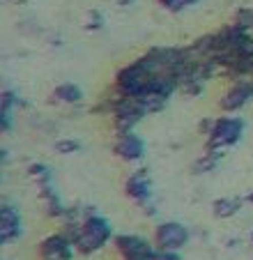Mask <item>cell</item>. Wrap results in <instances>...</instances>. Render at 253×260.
Masks as SVG:
<instances>
[{
    "label": "cell",
    "mask_w": 253,
    "mask_h": 260,
    "mask_svg": "<svg viewBox=\"0 0 253 260\" xmlns=\"http://www.w3.org/2000/svg\"><path fill=\"white\" fill-rule=\"evenodd\" d=\"M108 235H111V228L104 219L99 216H90L81 223V231H78V237H76V246L85 253L90 251H97L99 246L106 244Z\"/></svg>",
    "instance_id": "cell-1"
},
{
    "label": "cell",
    "mask_w": 253,
    "mask_h": 260,
    "mask_svg": "<svg viewBox=\"0 0 253 260\" xmlns=\"http://www.w3.org/2000/svg\"><path fill=\"white\" fill-rule=\"evenodd\" d=\"M242 136V122L233 118H224L216 120L212 124V132H209V147H221V145H233L237 138Z\"/></svg>",
    "instance_id": "cell-2"
},
{
    "label": "cell",
    "mask_w": 253,
    "mask_h": 260,
    "mask_svg": "<svg viewBox=\"0 0 253 260\" xmlns=\"http://www.w3.org/2000/svg\"><path fill=\"white\" fill-rule=\"evenodd\" d=\"M186 240H189V231H186L184 226H180V223H175V221L161 223V226L156 228V242H159V246L166 251L180 249L182 244H186Z\"/></svg>",
    "instance_id": "cell-3"
},
{
    "label": "cell",
    "mask_w": 253,
    "mask_h": 260,
    "mask_svg": "<svg viewBox=\"0 0 253 260\" xmlns=\"http://www.w3.org/2000/svg\"><path fill=\"white\" fill-rule=\"evenodd\" d=\"M117 249L122 251V255L126 260H145L152 253V246L143 237H136V235L117 237Z\"/></svg>",
    "instance_id": "cell-4"
},
{
    "label": "cell",
    "mask_w": 253,
    "mask_h": 260,
    "mask_svg": "<svg viewBox=\"0 0 253 260\" xmlns=\"http://www.w3.org/2000/svg\"><path fill=\"white\" fill-rule=\"evenodd\" d=\"M42 255H44V260H69V255H72V242L65 235H51L42 244Z\"/></svg>",
    "instance_id": "cell-5"
},
{
    "label": "cell",
    "mask_w": 253,
    "mask_h": 260,
    "mask_svg": "<svg viewBox=\"0 0 253 260\" xmlns=\"http://www.w3.org/2000/svg\"><path fill=\"white\" fill-rule=\"evenodd\" d=\"M251 97H253V83H248V81H239L237 85H233V88L226 92L224 108H228V111H235V108L244 106V104H246Z\"/></svg>",
    "instance_id": "cell-6"
},
{
    "label": "cell",
    "mask_w": 253,
    "mask_h": 260,
    "mask_svg": "<svg viewBox=\"0 0 253 260\" xmlns=\"http://www.w3.org/2000/svg\"><path fill=\"white\" fill-rule=\"evenodd\" d=\"M115 152L120 154L122 159H126V161H134V159H138L143 154V143L138 141L132 132L122 134L120 141H117V145H115Z\"/></svg>",
    "instance_id": "cell-7"
},
{
    "label": "cell",
    "mask_w": 253,
    "mask_h": 260,
    "mask_svg": "<svg viewBox=\"0 0 253 260\" xmlns=\"http://www.w3.org/2000/svg\"><path fill=\"white\" fill-rule=\"evenodd\" d=\"M19 231H21L19 214H16L10 205H5L3 212H0V233H3V240L12 242V237L19 235Z\"/></svg>",
    "instance_id": "cell-8"
},
{
    "label": "cell",
    "mask_w": 253,
    "mask_h": 260,
    "mask_svg": "<svg viewBox=\"0 0 253 260\" xmlns=\"http://www.w3.org/2000/svg\"><path fill=\"white\" fill-rule=\"evenodd\" d=\"M126 193L132 198H136V201H147L150 198V182L145 180L143 173H136L132 180L126 182Z\"/></svg>",
    "instance_id": "cell-9"
},
{
    "label": "cell",
    "mask_w": 253,
    "mask_h": 260,
    "mask_svg": "<svg viewBox=\"0 0 253 260\" xmlns=\"http://www.w3.org/2000/svg\"><path fill=\"white\" fill-rule=\"evenodd\" d=\"M55 99H60V102H78L81 99V90L72 83H65L60 88H55Z\"/></svg>",
    "instance_id": "cell-10"
},
{
    "label": "cell",
    "mask_w": 253,
    "mask_h": 260,
    "mask_svg": "<svg viewBox=\"0 0 253 260\" xmlns=\"http://www.w3.org/2000/svg\"><path fill=\"white\" fill-rule=\"evenodd\" d=\"M237 210H239V201H216L214 203V214L216 216H230Z\"/></svg>",
    "instance_id": "cell-11"
},
{
    "label": "cell",
    "mask_w": 253,
    "mask_h": 260,
    "mask_svg": "<svg viewBox=\"0 0 253 260\" xmlns=\"http://www.w3.org/2000/svg\"><path fill=\"white\" fill-rule=\"evenodd\" d=\"M194 3L196 0H161V5L168 7V10H173V12L182 10V7H186V5H194Z\"/></svg>",
    "instance_id": "cell-12"
},
{
    "label": "cell",
    "mask_w": 253,
    "mask_h": 260,
    "mask_svg": "<svg viewBox=\"0 0 253 260\" xmlns=\"http://www.w3.org/2000/svg\"><path fill=\"white\" fill-rule=\"evenodd\" d=\"M145 260H180V258H177L175 253H171V251H164V253H154V251H152Z\"/></svg>",
    "instance_id": "cell-13"
},
{
    "label": "cell",
    "mask_w": 253,
    "mask_h": 260,
    "mask_svg": "<svg viewBox=\"0 0 253 260\" xmlns=\"http://www.w3.org/2000/svg\"><path fill=\"white\" fill-rule=\"evenodd\" d=\"M76 143H74V141H60L58 143V150H60V152H74V150H76Z\"/></svg>",
    "instance_id": "cell-14"
},
{
    "label": "cell",
    "mask_w": 253,
    "mask_h": 260,
    "mask_svg": "<svg viewBox=\"0 0 253 260\" xmlns=\"http://www.w3.org/2000/svg\"><path fill=\"white\" fill-rule=\"evenodd\" d=\"M120 3H122V5H126V3H132V0H120Z\"/></svg>",
    "instance_id": "cell-15"
},
{
    "label": "cell",
    "mask_w": 253,
    "mask_h": 260,
    "mask_svg": "<svg viewBox=\"0 0 253 260\" xmlns=\"http://www.w3.org/2000/svg\"><path fill=\"white\" fill-rule=\"evenodd\" d=\"M248 201H251V203H253V193H251V196H248Z\"/></svg>",
    "instance_id": "cell-16"
}]
</instances>
